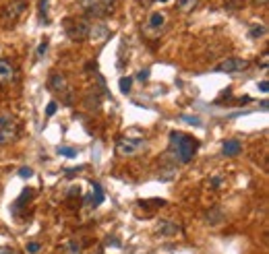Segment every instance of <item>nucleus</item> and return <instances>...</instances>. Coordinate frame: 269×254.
I'll list each match as a JSON object with an SVG mask.
<instances>
[{
	"mask_svg": "<svg viewBox=\"0 0 269 254\" xmlns=\"http://www.w3.org/2000/svg\"><path fill=\"white\" fill-rule=\"evenodd\" d=\"M195 4H197V0H178V11L180 13H191L193 8H195Z\"/></svg>",
	"mask_w": 269,
	"mask_h": 254,
	"instance_id": "nucleus-16",
	"label": "nucleus"
},
{
	"mask_svg": "<svg viewBox=\"0 0 269 254\" xmlns=\"http://www.w3.org/2000/svg\"><path fill=\"white\" fill-rule=\"evenodd\" d=\"M48 87H50V91H52V93L60 95V101H64L66 106L73 104V93H71V85H68L66 75L54 73L52 77H50V81H48Z\"/></svg>",
	"mask_w": 269,
	"mask_h": 254,
	"instance_id": "nucleus-2",
	"label": "nucleus"
},
{
	"mask_svg": "<svg viewBox=\"0 0 269 254\" xmlns=\"http://www.w3.org/2000/svg\"><path fill=\"white\" fill-rule=\"evenodd\" d=\"M197 139H193L191 135L178 133V130H172L170 133V153L174 155V159L178 164H188L195 153H197Z\"/></svg>",
	"mask_w": 269,
	"mask_h": 254,
	"instance_id": "nucleus-1",
	"label": "nucleus"
},
{
	"mask_svg": "<svg viewBox=\"0 0 269 254\" xmlns=\"http://www.w3.org/2000/svg\"><path fill=\"white\" fill-rule=\"evenodd\" d=\"M15 81V68L11 62H6V60L0 58V85H6Z\"/></svg>",
	"mask_w": 269,
	"mask_h": 254,
	"instance_id": "nucleus-10",
	"label": "nucleus"
},
{
	"mask_svg": "<svg viewBox=\"0 0 269 254\" xmlns=\"http://www.w3.org/2000/svg\"><path fill=\"white\" fill-rule=\"evenodd\" d=\"M114 2L116 0H81V6L89 17L102 19L114 11Z\"/></svg>",
	"mask_w": 269,
	"mask_h": 254,
	"instance_id": "nucleus-4",
	"label": "nucleus"
},
{
	"mask_svg": "<svg viewBox=\"0 0 269 254\" xmlns=\"http://www.w3.org/2000/svg\"><path fill=\"white\" fill-rule=\"evenodd\" d=\"M25 8H27L25 0H13V2H8V4L2 8L0 17H2L4 23H13V21H17V19L25 13Z\"/></svg>",
	"mask_w": 269,
	"mask_h": 254,
	"instance_id": "nucleus-7",
	"label": "nucleus"
},
{
	"mask_svg": "<svg viewBox=\"0 0 269 254\" xmlns=\"http://www.w3.org/2000/svg\"><path fill=\"white\" fill-rule=\"evenodd\" d=\"M91 186H93V207H97L104 202V192H102V186H99L97 182H91Z\"/></svg>",
	"mask_w": 269,
	"mask_h": 254,
	"instance_id": "nucleus-15",
	"label": "nucleus"
},
{
	"mask_svg": "<svg viewBox=\"0 0 269 254\" xmlns=\"http://www.w3.org/2000/svg\"><path fill=\"white\" fill-rule=\"evenodd\" d=\"M147 149V141L139 137H124L116 143V153L122 157H135Z\"/></svg>",
	"mask_w": 269,
	"mask_h": 254,
	"instance_id": "nucleus-3",
	"label": "nucleus"
},
{
	"mask_svg": "<svg viewBox=\"0 0 269 254\" xmlns=\"http://www.w3.org/2000/svg\"><path fill=\"white\" fill-rule=\"evenodd\" d=\"M155 2H168V0H155Z\"/></svg>",
	"mask_w": 269,
	"mask_h": 254,
	"instance_id": "nucleus-33",
	"label": "nucleus"
},
{
	"mask_svg": "<svg viewBox=\"0 0 269 254\" xmlns=\"http://www.w3.org/2000/svg\"><path fill=\"white\" fill-rule=\"evenodd\" d=\"M58 252H60V254H81L83 252V244L79 240H66Z\"/></svg>",
	"mask_w": 269,
	"mask_h": 254,
	"instance_id": "nucleus-11",
	"label": "nucleus"
},
{
	"mask_svg": "<svg viewBox=\"0 0 269 254\" xmlns=\"http://www.w3.org/2000/svg\"><path fill=\"white\" fill-rule=\"evenodd\" d=\"M131 85H133V79L131 77H120V81H118V87H120V91L126 95L131 93Z\"/></svg>",
	"mask_w": 269,
	"mask_h": 254,
	"instance_id": "nucleus-18",
	"label": "nucleus"
},
{
	"mask_svg": "<svg viewBox=\"0 0 269 254\" xmlns=\"http://www.w3.org/2000/svg\"><path fill=\"white\" fill-rule=\"evenodd\" d=\"M164 23H166L164 13H153L151 17H149V21H147V29H153V31H159V29L164 27Z\"/></svg>",
	"mask_w": 269,
	"mask_h": 254,
	"instance_id": "nucleus-13",
	"label": "nucleus"
},
{
	"mask_svg": "<svg viewBox=\"0 0 269 254\" xmlns=\"http://www.w3.org/2000/svg\"><path fill=\"white\" fill-rule=\"evenodd\" d=\"M248 66V60L244 58H226L220 64H215L213 73H226V75H234V73H242Z\"/></svg>",
	"mask_w": 269,
	"mask_h": 254,
	"instance_id": "nucleus-6",
	"label": "nucleus"
},
{
	"mask_svg": "<svg viewBox=\"0 0 269 254\" xmlns=\"http://www.w3.org/2000/svg\"><path fill=\"white\" fill-rule=\"evenodd\" d=\"M205 223L207 226H217V223H222L224 221V213L220 209H211V211H207L205 215H203Z\"/></svg>",
	"mask_w": 269,
	"mask_h": 254,
	"instance_id": "nucleus-12",
	"label": "nucleus"
},
{
	"mask_svg": "<svg viewBox=\"0 0 269 254\" xmlns=\"http://www.w3.org/2000/svg\"><path fill=\"white\" fill-rule=\"evenodd\" d=\"M261 66L267 68V54H263V60H261Z\"/></svg>",
	"mask_w": 269,
	"mask_h": 254,
	"instance_id": "nucleus-31",
	"label": "nucleus"
},
{
	"mask_svg": "<svg viewBox=\"0 0 269 254\" xmlns=\"http://www.w3.org/2000/svg\"><path fill=\"white\" fill-rule=\"evenodd\" d=\"M263 33H265V27H263V25H255V27H251V37L257 39V37H261Z\"/></svg>",
	"mask_w": 269,
	"mask_h": 254,
	"instance_id": "nucleus-20",
	"label": "nucleus"
},
{
	"mask_svg": "<svg viewBox=\"0 0 269 254\" xmlns=\"http://www.w3.org/2000/svg\"><path fill=\"white\" fill-rule=\"evenodd\" d=\"M137 79H139V81H147V79H149V68H143V70H139Z\"/></svg>",
	"mask_w": 269,
	"mask_h": 254,
	"instance_id": "nucleus-27",
	"label": "nucleus"
},
{
	"mask_svg": "<svg viewBox=\"0 0 269 254\" xmlns=\"http://www.w3.org/2000/svg\"><path fill=\"white\" fill-rule=\"evenodd\" d=\"M46 50H48V39H44V42L37 46V56H44V54H46Z\"/></svg>",
	"mask_w": 269,
	"mask_h": 254,
	"instance_id": "nucleus-26",
	"label": "nucleus"
},
{
	"mask_svg": "<svg viewBox=\"0 0 269 254\" xmlns=\"http://www.w3.org/2000/svg\"><path fill=\"white\" fill-rule=\"evenodd\" d=\"M186 122H188V124H195V126H201V120H199L197 116H182Z\"/></svg>",
	"mask_w": 269,
	"mask_h": 254,
	"instance_id": "nucleus-25",
	"label": "nucleus"
},
{
	"mask_svg": "<svg viewBox=\"0 0 269 254\" xmlns=\"http://www.w3.org/2000/svg\"><path fill=\"white\" fill-rule=\"evenodd\" d=\"M240 151H242V143L238 139H228L222 145V155H226V157H236Z\"/></svg>",
	"mask_w": 269,
	"mask_h": 254,
	"instance_id": "nucleus-9",
	"label": "nucleus"
},
{
	"mask_svg": "<svg viewBox=\"0 0 269 254\" xmlns=\"http://www.w3.org/2000/svg\"><path fill=\"white\" fill-rule=\"evenodd\" d=\"M42 250V244H37V242H29L27 244V254H35Z\"/></svg>",
	"mask_w": 269,
	"mask_h": 254,
	"instance_id": "nucleus-21",
	"label": "nucleus"
},
{
	"mask_svg": "<svg viewBox=\"0 0 269 254\" xmlns=\"http://www.w3.org/2000/svg\"><path fill=\"white\" fill-rule=\"evenodd\" d=\"M56 153L64 155V157H77V149L75 147H56Z\"/></svg>",
	"mask_w": 269,
	"mask_h": 254,
	"instance_id": "nucleus-19",
	"label": "nucleus"
},
{
	"mask_svg": "<svg viewBox=\"0 0 269 254\" xmlns=\"http://www.w3.org/2000/svg\"><path fill=\"white\" fill-rule=\"evenodd\" d=\"M19 176H21V178H31L33 169L31 168H21V169H19Z\"/></svg>",
	"mask_w": 269,
	"mask_h": 254,
	"instance_id": "nucleus-24",
	"label": "nucleus"
},
{
	"mask_svg": "<svg viewBox=\"0 0 269 254\" xmlns=\"http://www.w3.org/2000/svg\"><path fill=\"white\" fill-rule=\"evenodd\" d=\"M159 236H164V238H170V236H176V233H180V226L170 219H162L157 223V229H155Z\"/></svg>",
	"mask_w": 269,
	"mask_h": 254,
	"instance_id": "nucleus-8",
	"label": "nucleus"
},
{
	"mask_svg": "<svg viewBox=\"0 0 269 254\" xmlns=\"http://www.w3.org/2000/svg\"><path fill=\"white\" fill-rule=\"evenodd\" d=\"M15 137H17V130H0V145L11 143V141H15Z\"/></svg>",
	"mask_w": 269,
	"mask_h": 254,
	"instance_id": "nucleus-17",
	"label": "nucleus"
},
{
	"mask_svg": "<svg viewBox=\"0 0 269 254\" xmlns=\"http://www.w3.org/2000/svg\"><path fill=\"white\" fill-rule=\"evenodd\" d=\"M89 29H91V25L83 21V19H66L64 21V31H66L68 39H73V42H83V39H87Z\"/></svg>",
	"mask_w": 269,
	"mask_h": 254,
	"instance_id": "nucleus-5",
	"label": "nucleus"
},
{
	"mask_svg": "<svg viewBox=\"0 0 269 254\" xmlns=\"http://www.w3.org/2000/svg\"><path fill=\"white\" fill-rule=\"evenodd\" d=\"M75 195H77V197H79V195H81V190H79V186H77V188L73 186L71 190H68V197H75Z\"/></svg>",
	"mask_w": 269,
	"mask_h": 254,
	"instance_id": "nucleus-30",
	"label": "nucleus"
},
{
	"mask_svg": "<svg viewBox=\"0 0 269 254\" xmlns=\"http://www.w3.org/2000/svg\"><path fill=\"white\" fill-rule=\"evenodd\" d=\"M39 11H42L44 21H48V0H39Z\"/></svg>",
	"mask_w": 269,
	"mask_h": 254,
	"instance_id": "nucleus-22",
	"label": "nucleus"
},
{
	"mask_svg": "<svg viewBox=\"0 0 269 254\" xmlns=\"http://www.w3.org/2000/svg\"><path fill=\"white\" fill-rule=\"evenodd\" d=\"M56 110H58V104H56V101H50L48 108H46V114H48V116H54Z\"/></svg>",
	"mask_w": 269,
	"mask_h": 254,
	"instance_id": "nucleus-23",
	"label": "nucleus"
},
{
	"mask_svg": "<svg viewBox=\"0 0 269 254\" xmlns=\"http://www.w3.org/2000/svg\"><path fill=\"white\" fill-rule=\"evenodd\" d=\"M267 87H269L267 81H261V83H259V91H263V93H267V91H269Z\"/></svg>",
	"mask_w": 269,
	"mask_h": 254,
	"instance_id": "nucleus-29",
	"label": "nucleus"
},
{
	"mask_svg": "<svg viewBox=\"0 0 269 254\" xmlns=\"http://www.w3.org/2000/svg\"><path fill=\"white\" fill-rule=\"evenodd\" d=\"M0 130H15V118L11 114L0 116Z\"/></svg>",
	"mask_w": 269,
	"mask_h": 254,
	"instance_id": "nucleus-14",
	"label": "nucleus"
},
{
	"mask_svg": "<svg viewBox=\"0 0 269 254\" xmlns=\"http://www.w3.org/2000/svg\"><path fill=\"white\" fill-rule=\"evenodd\" d=\"M0 254H17V250L11 246H0Z\"/></svg>",
	"mask_w": 269,
	"mask_h": 254,
	"instance_id": "nucleus-28",
	"label": "nucleus"
},
{
	"mask_svg": "<svg viewBox=\"0 0 269 254\" xmlns=\"http://www.w3.org/2000/svg\"><path fill=\"white\" fill-rule=\"evenodd\" d=\"M255 4H259V6H263V4H267V0H253Z\"/></svg>",
	"mask_w": 269,
	"mask_h": 254,
	"instance_id": "nucleus-32",
	"label": "nucleus"
}]
</instances>
